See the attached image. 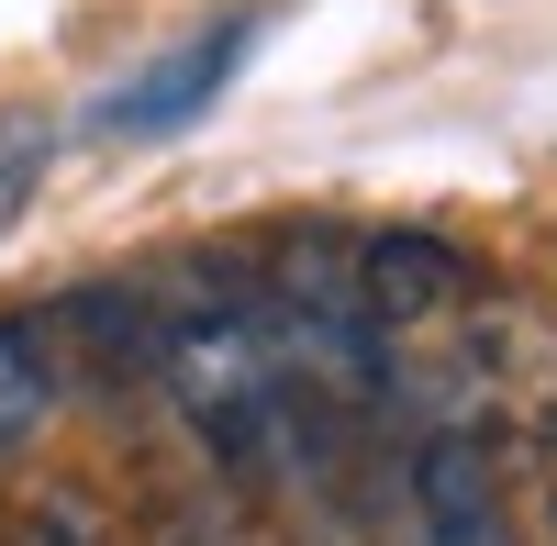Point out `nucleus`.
<instances>
[{
	"label": "nucleus",
	"mask_w": 557,
	"mask_h": 546,
	"mask_svg": "<svg viewBox=\"0 0 557 546\" xmlns=\"http://www.w3.org/2000/svg\"><path fill=\"white\" fill-rule=\"evenodd\" d=\"M146 301H157V380L201 424V446L223 469H268L278 458V357L257 335V301L201 280V268L146 290Z\"/></svg>",
	"instance_id": "nucleus-1"
},
{
	"label": "nucleus",
	"mask_w": 557,
	"mask_h": 546,
	"mask_svg": "<svg viewBox=\"0 0 557 546\" xmlns=\"http://www.w3.org/2000/svg\"><path fill=\"white\" fill-rule=\"evenodd\" d=\"M235 57H246V23L190 34L178 57H157V67H134L123 89H101V101H89V134H178L223 78H235Z\"/></svg>",
	"instance_id": "nucleus-2"
},
{
	"label": "nucleus",
	"mask_w": 557,
	"mask_h": 546,
	"mask_svg": "<svg viewBox=\"0 0 557 546\" xmlns=\"http://www.w3.org/2000/svg\"><path fill=\"white\" fill-rule=\"evenodd\" d=\"M457 290H469V268H457L446 235H368V246H357V301H368V324H380V335L457 312Z\"/></svg>",
	"instance_id": "nucleus-3"
},
{
	"label": "nucleus",
	"mask_w": 557,
	"mask_h": 546,
	"mask_svg": "<svg viewBox=\"0 0 557 546\" xmlns=\"http://www.w3.org/2000/svg\"><path fill=\"white\" fill-rule=\"evenodd\" d=\"M412 491H424V546H513V513H502L480 435H435L412 458Z\"/></svg>",
	"instance_id": "nucleus-4"
},
{
	"label": "nucleus",
	"mask_w": 557,
	"mask_h": 546,
	"mask_svg": "<svg viewBox=\"0 0 557 546\" xmlns=\"http://www.w3.org/2000/svg\"><path fill=\"white\" fill-rule=\"evenodd\" d=\"M45 401H57V380H45V357L23 324H0V446H23L45 424Z\"/></svg>",
	"instance_id": "nucleus-5"
},
{
	"label": "nucleus",
	"mask_w": 557,
	"mask_h": 546,
	"mask_svg": "<svg viewBox=\"0 0 557 546\" xmlns=\"http://www.w3.org/2000/svg\"><path fill=\"white\" fill-rule=\"evenodd\" d=\"M23 546H123V524L89 491H34L23 502Z\"/></svg>",
	"instance_id": "nucleus-6"
},
{
	"label": "nucleus",
	"mask_w": 557,
	"mask_h": 546,
	"mask_svg": "<svg viewBox=\"0 0 557 546\" xmlns=\"http://www.w3.org/2000/svg\"><path fill=\"white\" fill-rule=\"evenodd\" d=\"M34 167H45V123H0V235L23 223V201H34Z\"/></svg>",
	"instance_id": "nucleus-7"
},
{
	"label": "nucleus",
	"mask_w": 557,
	"mask_h": 546,
	"mask_svg": "<svg viewBox=\"0 0 557 546\" xmlns=\"http://www.w3.org/2000/svg\"><path fill=\"white\" fill-rule=\"evenodd\" d=\"M546 535H557V480H546Z\"/></svg>",
	"instance_id": "nucleus-8"
}]
</instances>
